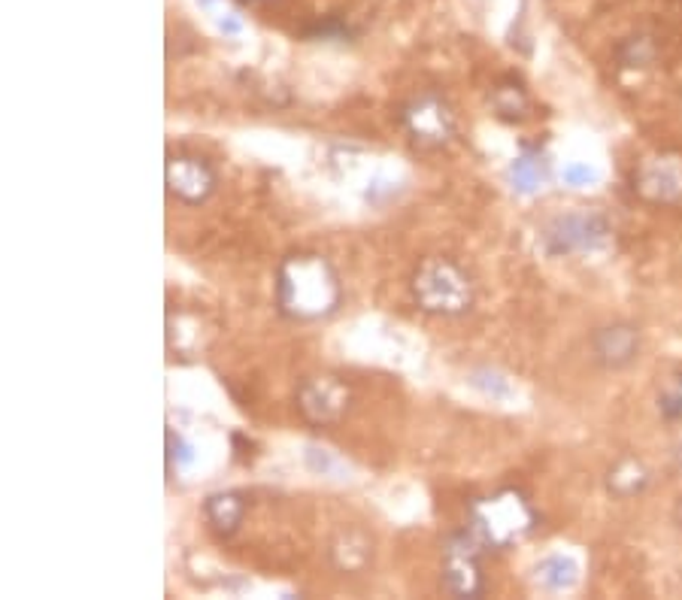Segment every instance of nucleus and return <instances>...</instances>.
Masks as SVG:
<instances>
[{"label":"nucleus","mask_w":682,"mask_h":600,"mask_svg":"<svg viewBox=\"0 0 682 600\" xmlns=\"http://www.w3.org/2000/svg\"><path fill=\"white\" fill-rule=\"evenodd\" d=\"M206 519H210V525L219 530V534H234L237 525L243 521V512H246V504H243L240 495H234V491H221V495H212L206 497Z\"/></svg>","instance_id":"12"},{"label":"nucleus","mask_w":682,"mask_h":600,"mask_svg":"<svg viewBox=\"0 0 682 600\" xmlns=\"http://www.w3.org/2000/svg\"><path fill=\"white\" fill-rule=\"evenodd\" d=\"M640 334L631 325H612L595 334V358L607 367H625L637 358Z\"/></svg>","instance_id":"10"},{"label":"nucleus","mask_w":682,"mask_h":600,"mask_svg":"<svg viewBox=\"0 0 682 600\" xmlns=\"http://www.w3.org/2000/svg\"><path fill=\"white\" fill-rule=\"evenodd\" d=\"M297 406L312 425H334L349 406V388L337 376H312L297 388Z\"/></svg>","instance_id":"5"},{"label":"nucleus","mask_w":682,"mask_h":600,"mask_svg":"<svg viewBox=\"0 0 682 600\" xmlns=\"http://www.w3.org/2000/svg\"><path fill=\"white\" fill-rule=\"evenodd\" d=\"M607 221L601 215H567V219H558L555 225L546 230V249L552 255H561V252L573 249H592L595 243H601L607 237Z\"/></svg>","instance_id":"8"},{"label":"nucleus","mask_w":682,"mask_h":600,"mask_svg":"<svg viewBox=\"0 0 682 600\" xmlns=\"http://www.w3.org/2000/svg\"><path fill=\"white\" fill-rule=\"evenodd\" d=\"M567 176H570V179H595V173L586 171V167H573V171L567 173Z\"/></svg>","instance_id":"17"},{"label":"nucleus","mask_w":682,"mask_h":600,"mask_svg":"<svg viewBox=\"0 0 682 600\" xmlns=\"http://www.w3.org/2000/svg\"><path fill=\"white\" fill-rule=\"evenodd\" d=\"M167 340H170V349H176L179 355H195L197 349H204V321L201 315L195 312H170L167 319Z\"/></svg>","instance_id":"11"},{"label":"nucleus","mask_w":682,"mask_h":600,"mask_svg":"<svg viewBox=\"0 0 682 600\" xmlns=\"http://www.w3.org/2000/svg\"><path fill=\"white\" fill-rule=\"evenodd\" d=\"M661 412L668 419H682V376L673 382V388H668L661 395Z\"/></svg>","instance_id":"16"},{"label":"nucleus","mask_w":682,"mask_h":600,"mask_svg":"<svg viewBox=\"0 0 682 600\" xmlns=\"http://www.w3.org/2000/svg\"><path fill=\"white\" fill-rule=\"evenodd\" d=\"M373 549H370V540H367L364 534H358V530H346V534H340V540L331 543V558L334 564L340 567V571H362V567L370 561Z\"/></svg>","instance_id":"13"},{"label":"nucleus","mask_w":682,"mask_h":600,"mask_svg":"<svg viewBox=\"0 0 682 600\" xmlns=\"http://www.w3.org/2000/svg\"><path fill=\"white\" fill-rule=\"evenodd\" d=\"M403 125H407L416 143L443 146L449 143L452 130H455V115L437 95H421L403 106Z\"/></svg>","instance_id":"7"},{"label":"nucleus","mask_w":682,"mask_h":600,"mask_svg":"<svg viewBox=\"0 0 682 600\" xmlns=\"http://www.w3.org/2000/svg\"><path fill=\"white\" fill-rule=\"evenodd\" d=\"M473 519V534L482 543L503 549V546L522 540L528 530L534 528V510L531 504L522 497V491L507 488L497 491L492 497H482L470 506Z\"/></svg>","instance_id":"2"},{"label":"nucleus","mask_w":682,"mask_h":600,"mask_svg":"<svg viewBox=\"0 0 682 600\" xmlns=\"http://www.w3.org/2000/svg\"><path fill=\"white\" fill-rule=\"evenodd\" d=\"M340 279L321 255L297 252L282 261L276 276V300L288 319L316 321L340 306Z\"/></svg>","instance_id":"1"},{"label":"nucleus","mask_w":682,"mask_h":600,"mask_svg":"<svg viewBox=\"0 0 682 600\" xmlns=\"http://www.w3.org/2000/svg\"><path fill=\"white\" fill-rule=\"evenodd\" d=\"M412 295L421 310L437 315L467 312L473 304L470 279L452 261H425L412 279Z\"/></svg>","instance_id":"3"},{"label":"nucleus","mask_w":682,"mask_h":600,"mask_svg":"<svg viewBox=\"0 0 682 600\" xmlns=\"http://www.w3.org/2000/svg\"><path fill=\"white\" fill-rule=\"evenodd\" d=\"M512 176H516V186H519V188L531 191V188L543 179L540 161H537V158H522V161H516V167H512Z\"/></svg>","instance_id":"15"},{"label":"nucleus","mask_w":682,"mask_h":600,"mask_svg":"<svg viewBox=\"0 0 682 600\" xmlns=\"http://www.w3.org/2000/svg\"><path fill=\"white\" fill-rule=\"evenodd\" d=\"M479 537L455 534L443 555V579L446 588L458 597H477L482 591V567H479Z\"/></svg>","instance_id":"4"},{"label":"nucleus","mask_w":682,"mask_h":600,"mask_svg":"<svg viewBox=\"0 0 682 600\" xmlns=\"http://www.w3.org/2000/svg\"><path fill=\"white\" fill-rule=\"evenodd\" d=\"M167 191L182 204H204L216 191V173L197 155H170L164 167Z\"/></svg>","instance_id":"6"},{"label":"nucleus","mask_w":682,"mask_h":600,"mask_svg":"<svg viewBox=\"0 0 682 600\" xmlns=\"http://www.w3.org/2000/svg\"><path fill=\"white\" fill-rule=\"evenodd\" d=\"M537 573L546 588H567V586H573V579H577V564L567 558H549V561H543Z\"/></svg>","instance_id":"14"},{"label":"nucleus","mask_w":682,"mask_h":600,"mask_svg":"<svg viewBox=\"0 0 682 600\" xmlns=\"http://www.w3.org/2000/svg\"><path fill=\"white\" fill-rule=\"evenodd\" d=\"M643 197L655 204H670L682 197V161L679 158H653L640 167L637 186Z\"/></svg>","instance_id":"9"}]
</instances>
